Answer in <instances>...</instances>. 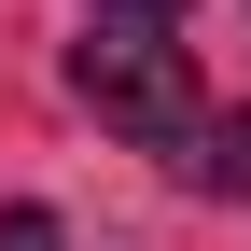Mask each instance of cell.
Returning a JSON list of instances; mask_svg holds the SVG:
<instances>
[{
	"mask_svg": "<svg viewBox=\"0 0 251 251\" xmlns=\"http://www.w3.org/2000/svg\"><path fill=\"white\" fill-rule=\"evenodd\" d=\"M181 181H196V196H251V112H209L196 140H181Z\"/></svg>",
	"mask_w": 251,
	"mask_h": 251,
	"instance_id": "7a4b0ae2",
	"label": "cell"
},
{
	"mask_svg": "<svg viewBox=\"0 0 251 251\" xmlns=\"http://www.w3.org/2000/svg\"><path fill=\"white\" fill-rule=\"evenodd\" d=\"M70 84H84V112L98 126H126V140H153V153H181L209 126V98H196V56L168 42V14H98L70 42Z\"/></svg>",
	"mask_w": 251,
	"mask_h": 251,
	"instance_id": "6da1fadb",
	"label": "cell"
},
{
	"mask_svg": "<svg viewBox=\"0 0 251 251\" xmlns=\"http://www.w3.org/2000/svg\"><path fill=\"white\" fill-rule=\"evenodd\" d=\"M0 251H70V237H56V209H0Z\"/></svg>",
	"mask_w": 251,
	"mask_h": 251,
	"instance_id": "3957f363",
	"label": "cell"
},
{
	"mask_svg": "<svg viewBox=\"0 0 251 251\" xmlns=\"http://www.w3.org/2000/svg\"><path fill=\"white\" fill-rule=\"evenodd\" d=\"M98 14H181V0H98Z\"/></svg>",
	"mask_w": 251,
	"mask_h": 251,
	"instance_id": "277c9868",
	"label": "cell"
}]
</instances>
